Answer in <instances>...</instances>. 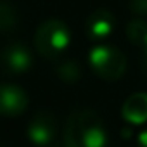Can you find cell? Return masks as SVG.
I'll return each mask as SVG.
<instances>
[{
  "instance_id": "cell-4",
  "label": "cell",
  "mask_w": 147,
  "mask_h": 147,
  "mask_svg": "<svg viewBox=\"0 0 147 147\" xmlns=\"http://www.w3.org/2000/svg\"><path fill=\"white\" fill-rule=\"evenodd\" d=\"M33 66V55L28 50L26 45L19 42H12L0 50V69L11 75H19V73L30 71Z\"/></svg>"
},
{
  "instance_id": "cell-8",
  "label": "cell",
  "mask_w": 147,
  "mask_h": 147,
  "mask_svg": "<svg viewBox=\"0 0 147 147\" xmlns=\"http://www.w3.org/2000/svg\"><path fill=\"white\" fill-rule=\"evenodd\" d=\"M121 116L128 125H144L147 123V94L137 92L131 94L121 107Z\"/></svg>"
},
{
  "instance_id": "cell-5",
  "label": "cell",
  "mask_w": 147,
  "mask_h": 147,
  "mask_svg": "<svg viewBox=\"0 0 147 147\" xmlns=\"http://www.w3.org/2000/svg\"><path fill=\"white\" fill-rule=\"evenodd\" d=\"M55 128H57V123H55L54 114L49 111H40L28 123L26 133L31 144L38 147H47L55 137Z\"/></svg>"
},
{
  "instance_id": "cell-2",
  "label": "cell",
  "mask_w": 147,
  "mask_h": 147,
  "mask_svg": "<svg viewBox=\"0 0 147 147\" xmlns=\"http://www.w3.org/2000/svg\"><path fill=\"white\" fill-rule=\"evenodd\" d=\"M88 64L104 82H118L126 71V59L123 52L107 43H95L90 49Z\"/></svg>"
},
{
  "instance_id": "cell-10",
  "label": "cell",
  "mask_w": 147,
  "mask_h": 147,
  "mask_svg": "<svg viewBox=\"0 0 147 147\" xmlns=\"http://www.w3.org/2000/svg\"><path fill=\"white\" fill-rule=\"evenodd\" d=\"M126 36L131 42V45L142 49L147 43V23L142 18L131 19L126 26Z\"/></svg>"
},
{
  "instance_id": "cell-15",
  "label": "cell",
  "mask_w": 147,
  "mask_h": 147,
  "mask_svg": "<svg viewBox=\"0 0 147 147\" xmlns=\"http://www.w3.org/2000/svg\"><path fill=\"white\" fill-rule=\"evenodd\" d=\"M52 147H55V145H52Z\"/></svg>"
},
{
  "instance_id": "cell-7",
  "label": "cell",
  "mask_w": 147,
  "mask_h": 147,
  "mask_svg": "<svg viewBox=\"0 0 147 147\" xmlns=\"http://www.w3.org/2000/svg\"><path fill=\"white\" fill-rule=\"evenodd\" d=\"M114 16L107 9L94 11L85 21V33L87 38L94 43H104L114 31Z\"/></svg>"
},
{
  "instance_id": "cell-14",
  "label": "cell",
  "mask_w": 147,
  "mask_h": 147,
  "mask_svg": "<svg viewBox=\"0 0 147 147\" xmlns=\"http://www.w3.org/2000/svg\"><path fill=\"white\" fill-rule=\"evenodd\" d=\"M142 50H144V57H142V64H144V71L147 73V43L142 47Z\"/></svg>"
},
{
  "instance_id": "cell-11",
  "label": "cell",
  "mask_w": 147,
  "mask_h": 147,
  "mask_svg": "<svg viewBox=\"0 0 147 147\" xmlns=\"http://www.w3.org/2000/svg\"><path fill=\"white\" fill-rule=\"evenodd\" d=\"M57 73H59V78L64 80L66 83H75L82 76V67L75 61H67V62H64V64L59 66Z\"/></svg>"
},
{
  "instance_id": "cell-9",
  "label": "cell",
  "mask_w": 147,
  "mask_h": 147,
  "mask_svg": "<svg viewBox=\"0 0 147 147\" xmlns=\"http://www.w3.org/2000/svg\"><path fill=\"white\" fill-rule=\"evenodd\" d=\"M19 23L18 9L9 0H0V33L14 31Z\"/></svg>"
},
{
  "instance_id": "cell-13",
  "label": "cell",
  "mask_w": 147,
  "mask_h": 147,
  "mask_svg": "<svg viewBox=\"0 0 147 147\" xmlns=\"http://www.w3.org/2000/svg\"><path fill=\"white\" fill-rule=\"evenodd\" d=\"M137 145H138V147H147V128L142 130V131L137 135Z\"/></svg>"
},
{
  "instance_id": "cell-1",
  "label": "cell",
  "mask_w": 147,
  "mask_h": 147,
  "mask_svg": "<svg viewBox=\"0 0 147 147\" xmlns=\"http://www.w3.org/2000/svg\"><path fill=\"white\" fill-rule=\"evenodd\" d=\"M107 133L100 116L90 109L73 111L64 126V147H106Z\"/></svg>"
},
{
  "instance_id": "cell-3",
  "label": "cell",
  "mask_w": 147,
  "mask_h": 147,
  "mask_svg": "<svg viewBox=\"0 0 147 147\" xmlns=\"http://www.w3.org/2000/svg\"><path fill=\"white\" fill-rule=\"evenodd\" d=\"M69 43H71V31L59 19H49L36 28L35 45L40 55L47 59L61 57L67 50Z\"/></svg>"
},
{
  "instance_id": "cell-12",
  "label": "cell",
  "mask_w": 147,
  "mask_h": 147,
  "mask_svg": "<svg viewBox=\"0 0 147 147\" xmlns=\"http://www.w3.org/2000/svg\"><path fill=\"white\" fill-rule=\"evenodd\" d=\"M130 11L138 18H145L147 16V0H130Z\"/></svg>"
},
{
  "instance_id": "cell-6",
  "label": "cell",
  "mask_w": 147,
  "mask_h": 147,
  "mask_svg": "<svg viewBox=\"0 0 147 147\" xmlns=\"http://www.w3.org/2000/svg\"><path fill=\"white\" fill-rule=\"evenodd\" d=\"M28 94L21 87L11 83H0V116H19L28 109Z\"/></svg>"
}]
</instances>
